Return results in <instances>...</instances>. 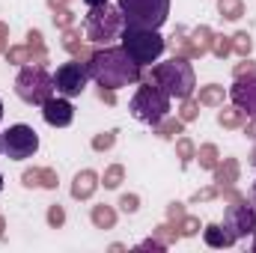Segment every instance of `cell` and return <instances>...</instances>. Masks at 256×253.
I'll return each mask as SVG.
<instances>
[{"label":"cell","mask_w":256,"mask_h":253,"mask_svg":"<svg viewBox=\"0 0 256 253\" xmlns=\"http://www.w3.org/2000/svg\"><path fill=\"white\" fill-rule=\"evenodd\" d=\"M86 66H90V78L98 86L122 90V86H134V84L143 80V68L122 51V45L120 48L104 45V48L92 51V57L86 60Z\"/></svg>","instance_id":"6da1fadb"},{"label":"cell","mask_w":256,"mask_h":253,"mask_svg":"<svg viewBox=\"0 0 256 253\" xmlns=\"http://www.w3.org/2000/svg\"><path fill=\"white\" fill-rule=\"evenodd\" d=\"M146 80H155V84H158L170 98H176V102L194 96V90H196L194 66H191V60H182V57H170V60H164V63H155L152 72L146 74Z\"/></svg>","instance_id":"7a4b0ae2"},{"label":"cell","mask_w":256,"mask_h":253,"mask_svg":"<svg viewBox=\"0 0 256 253\" xmlns=\"http://www.w3.org/2000/svg\"><path fill=\"white\" fill-rule=\"evenodd\" d=\"M122 39V51L134 63L140 66H152L158 63V57L167 51V39L158 33V30H143V27H122L120 33Z\"/></svg>","instance_id":"3957f363"},{"label":"cell","mask_w":256,"mask_h":253,"mask_svg":"<svg viewBox=\"0 0 256 253\" xmlns=\"http://www.w3.org/2000/svg\"><path fill=\"white\" fill-rule=\"evenodd\" d=\"M126 21H122V12L120 6H92L84 18V39L92 42V45H110L114 39H120Z\"/></svg>","instance_id":"277c9868"},{"label":"cell","mask_w":256,"mask_h":253,"mask_svg":"<svg viewBox=\"0 0 256 253\" xmlns=\"http://www.w3.org/2000/svg\"><path fill=\"white\" fill-rule=\"evenodd\" d=\"M128 110H131L134 120H140V122H146V126H155V122H161V120L170 114V96H167L155 80H143V84L137 86V92H134Z\"/></svg>","instance_id":"5b68a950"},{"label":"cell","mask_w":256,"mask_h":253,"mask_svg":"<svg viewBox=\"0 0 256 253\" xmlns=\"http://www.w3.org/2000/svg\"><path fill=\"white\" fill-rule=\"evenodd\" d=\"M54 74H48L45 66H21L18 78H15V96L24 102V104H45L51 96H54Z\"/></svg>","instance_id":"8992f818"},{"label":"cell","mask_w":256,"mask_h":253,"mask_svg":"<svg viewBox=\"0 0 256 253\" xmlns=\"http://www.w3.org/2000/svg\"><path fill=\"white\" fill-rule=\"evenodd\" d=\"M116 6L122 12L126 27L143 30H158L170 15V0H120Z\"/></svg>","instance_id":"52a82bcc"},{"label":"cell","mask_w":256,"mask_h":253,"mask_svg":"<svg viewBox=\"0 0 256 253\" xmlns=\"http://www.w3.org/2000/svg\"><path fill=\"white\" fill-rule=\"evenodd\" d=\"M90 84V66L78 57H72L68 63H63L57 72H54V90L57 96H66V98H74L86 90Z\"/></svg>","instance_id":"ba28073f"},{"label":"cell","mask_w":256,"mask_h":253,"mask_svg":"<svg viewBox=\"0 0 256 253\" xmlns=\"http://www.w3.org/2000/svg\"><path fill=\"white\" fill-rule=\"evenodd\" d=\"M3 152L12 161L33 158L39 152V134L33 131V126H24V122L9 126V131H3Z\"/></svg>","instance_id":"9c48e42d"},{"label":"cell","mask_w":256,"mask_h":253,"mask_svg":"<svg viewBox=\"0 0 256 253\" xmlns=\"http://www.w3.org/2000/svg\"><path fill=\"white\" fill-rule=\"evenodd\" d=\"M224 226H226L236 238L254 236L256 232V206L250 202V196L226 206V212H224Z\"/></svg>","instance_id":"30bf717a"},{"label":"cell","mask_w":256,"mask_h":253,"mask_svg":"<svg viewBox=\"0 0 256 253\" xmlns=\"http://www.w3.org/2000/svg\"><path fill=\"white\" fill-rule=\"evenodd\" d=\"M42 120L51 128H66V126H72V120H74V108H72V102L66 96H51L42 104Z\"/></svg>","instance_id":"8fae6325"},{"label":"cell","mask_w":256,"mask_h":253,"mask_svg":"<svg viewBox=\"0 0 256 253\" xmlns=\"http://www.w3.org/2000/svg\"><path fill=\"white\" fill-rule=\"evenodd\" d=\"M230 98H232V104L242 108L248 116H256V74L236 78V84L230 86Z\"/></svg>","instance_id":"7c38bea8"},{"label":"cell","mask_w":256,"mask_h":253,"mask_svg":"<svg viewBox=\"0 0 256 253\" xmlns=\"http://www.w3.org/2000/svg\"><path fill=\"white\" fill-rule=\"evenodd\" d=\"M167 48L173 51V57H182V60H200L202 57L200 48H196V42H194L191 30H185V27H176V33L170 36Z\"/></svg>","instance_id":"4fadbf2b"},{"label":"cell","mask_w":256,"mask_h":253,"mask_svg":"<svg viewBox=\"0 0 256 253\" xmlns=\"http://www.w3.org/2000/svg\"><path fill=\"white\" fill-rule=\"evenodd\" d=\"M102 188V176L96 173V170H80V173H74V179H72V196L74 200H92L96 196V190Z\"/></svg>","instance_id":"5bb4252c"},{"label":"cell","mask_w":256,"mask_h":253,"mask_svg":"<svg viewBox=\"0 0 256 253\" xmlns=\"http://www.w3.org/2000/svg\"><path fill=\"white\" fill-rule=\"evenodd\" d=\"M212 173H214V185H218V190L230 188V185L238 182V176H242V164H238L236 158H220L218 167H214Z\"/></svg>","instance_id":"9a60e30c"},{"label":"cell","mask_w":256,"mask_h":253,"mask_svg":"<svg viewBox=\"0 0 256 253\" xmlns=\"http://www.w3.org/2000/svg\"><path fill=\"white\" fill-rule=\"evenodd\" d=\"M202 242H206L208 248H218V250H220V248H232L238 238H236L224 224H206V226H202Z\"/></svg>","instance_id":"2e32d148"},{"label":"cell","mask_w":256,"mask_h":253,"mask_svg":"<svg viewBox=\"0 0 256 253\" xmlns=\"http://www.w3.org/2000/svg\"><path fill=\"white\" fill-rule=\"evenodd\" d=\"M244 122H248V114L242 108H236V104H220L218 108V126L220 128L238 131V128H244Z\"/></svg>","instance_id":"e0dca14e"},{"label":"cell","mask_w":256,"mask_h":253,"mask_svg":"<svg viewBox=\"0 0 256 253\" xmlns=\"http://www.w3.org/2000/svg\"><path fill=\"white\" fill-rule=\"evenodd\" d=\"M63 33V48L72 54V57H78V60H90L92 57V48H86L84 45V39H80V30H74V27H68V30H60Z\"/></svg>","instance_id":"ac0fdd59"},{"label":"cell","mask_w":256,"mask_h":253,"mask_svg":"<svg viewBox=\"0 0 256 253\" xmlns=\"http://www.w3.org/2000/svg\"><path fill=\"white\" fill-rule=\"evenodd\" d=\"M116 218H120L116 208L108 206V202H98V206L90 208V220H92L96 230H114V226H116Z\"/></svg>","instance_id":"d6986e66"},{"label":"cell","mask_w":256,"mask_h":253,"mask_svg":"<svg viewBox=\"0 0 256 253\" xmlns=\"http://www.w3.org/2000/svg\"><path fill=\"white\" fill-rule=\"evenodd\" d=\"M224 98H226V90H224L220 84H206V86H200V92H196L200 108H220Z\"/></svg>","instance_id":"ffe728a7"},{"label":"cell","mask_w":256,"mask_h":253,"mask_svg":"<svg viewBox=\"0 0 256 253\" xmlns=\"http://www.w3.org/2000/svg\"><path fill=\"white\" fill-rule=\"evenodd\" d=\"M152 131H155L161 140H176L179 134H185V122H182L179 116H170V114H167L161 122H155V126H152Z\"/></svg>","instance_id":"44dd1931"},{"label":"cell","mask_w":256,"mask_h":253,"mask_svg":"<svg viewBox=\"0 0 256 253\" xmlns=\"http://www.w3.org/2000/svg\"><path fill=\"white\" fill-rule=\"evenodd\" d=\"M6 63H12V66H30V63H36V54H33V48L24 42V45H9L6 48Z\"/></svg>","instance_id":"7402d4cb"},{"label":"cell","mask_w":256,"mask_h":253,"mask_svg":"<svg viewBox=\"0 0 256 253\" xmlns=\"http://www.w3.org/2000/svg\"><path fill=\"white\" fill-rule=\"evenodd\" d=\"M202 170H214L218 167V161H220V149L214 146V143H202V146H196V158H194Z\"/></svg>","instance_id":"603a6c76"},{"label":"cell","mask_w":256,"mask_h":253,"mask_svg":"<svg viewBox=\"0 0 256 253\" xmlns=\"http://www.w3.org/2000/svg\"><path fill=\"white\" fill-rule=\"evenodd\" d=\"M152 236H155L158 242H164L167 248H170V244H176V242L182 238V232H179V226H176L173 220H164V224H158V226L152 230Z\"/></svg>","instance_id":"cb8c5ba5"},{"label":"cell","mask_w":256,"mask_h":253,"mask_svg":"<svg viewBox=\"0 0 256 253\" xmlns=\"http://www.w3.org/2000/svg\"><path fill=\"white\" fill-rule=\"evenodd\" d=\"M218 12L224 21H238L244 15V0H218Z\"/></svg>","instance_id":"d4e9b609"},{"label":"cell","mask_w":256,"mask_h":253,"mask_svg":"<svg viewBox=\"0 0 256 253\" xmlns=\"http://www.w3.org/2000/svg\"><path fill=\"white\" fill-rule=\"evenodd\" d=\"M176 158H179L182 167H188L196 158V143H194L191 137H176Z\"/></svg>","instance_id":"484cf974"},{"label":"cell","mask_w":256,"mask_h":253,"mask_svg":"<svg viewBox=\"0 0 256 253\" xmlns=\"http://www.w3.org/2000/svg\"><path fill=\"white\" fill-rule=\"evenodd\" d=\"M194 42H196V48H200V54L206 57L208 51H212V39H214V30L208 27V24H200V27H194L191 30Z\"/></svg>","instance_id":"4316f807"},{"label":"cell","mask_w":256,"mask_h":253,"mask_svg":"<svg viewBox=\"0 0 256 253\" xmlns=\"http://www.w3.org/2000/svg\"><path fill=\"white\" fill-rule=\"evenodd\" d=\"M122 182H126V167H122V164H110V167L104 170V176H102L104 190H116Z\"/></svg>","instance_id":"83f0119b"},{"label":"cell","mask_w":256,"mask_h":253,"mask_svg":"<svg viewBox=\"0 0 256 253\" xmlns=\"http://www.w3.org/2000/svg\"><path fill=\"white\" fill-rule=\"evenodd\" d=\"M250 51H254V39H250V33H248V30L232 33V54H236V57H250Z\"/></svg>","instance_id":"f1b7e54d"},{"label":"cell","mask_w":256,"mask_h":253,"mask_svg":"<svg viewBox=\"0 0 256 253\" xmlns=\"http://www.w3.org/2000/svg\"><path fill=\"white\" fill-rule=\"evenodd\" d=\"M208 54H214L218 60H226V57L232 54V36L214 33V39H212V51H208Z\"/></svg>","instance_id":"f546056e"},{"label":"cell","mask_w":256,"mask_h":253,"mask_svg":"<svg viewBox=\"0 0 256 253\" xmlns=\"http://www.w3.org/2000/svg\"><path fill=\"white\" fill-rule=\"evenodd\" d=\"M176 116H179L182 122H194V120L200 116V102H196L194 96L182 98V102H179V110H176Z\"/></svg>","instance_id":"4dcf8cb0"},{"label":"cell","mask_w":256,"mask_h":253,"mask_svg":"<svg viewBox=\"0 0 256 253\" xmlns=\"http://www.w3.org/2000/svg\"><path fill=\"white\" fill-rule=\"evenodd\" d=\"M92 152H108V149H114L116 146V128H110V131H98L96 137H92Z\"/></svg>","instance_id":"1f68e13d"},{"label":"cell","mask_w":256,"mask_h":253,"mask_svg":"<svg viewBox=\"0 0 256 253\" xmlns=\"http://www.w3.org/2000/svg\"><path fill=\"white\" fill-rule=\"evenodd\" d=\"M176 226H179L182 238H194V236H200V230H202V226H200V218H194V214H185Z\"/></svg>","instance_id":"d6a6232c"},{"label":"cell","mask_w":256,"mask_h":253,"mask_svg":"<svg viewBox=\"0 0 256 253\" xmlns=\"http://www.w3.org/2000/svg\"><path fill=\"white\" fill-rule=\"evenodd\" d=\"M45 220H48V226L51 230H60L66 224V208L60 202H54V206H48V212H45Z\"/></svg>","instance_id":"836d02e7"},{"label":"cell","mask_w":256,"mask_h":253,"mask_svg":"<svg viewBox=\"0 0 256 253\" xmlns=\"http://www.w3.org/2000/svg\"><path fill=\"white\" fill-rule=\"evenodd\" d=\"M54 27L57 30H68V27H74V12L63 6V9H54Z\"/></svg>","instance_id":"e575fe53"},{"label":"cell","mask_w":256,"mask_h":253,"mask_svg":"<svg viewBox=\"0 0 256 253\" xmlns=\"http://www.w3.org/2000/svg\"><path fill=\"white\" fill-rule=\"evenodd\" d=\"M57 185H60V176H57V170H54V167H42V176H39V188L57 190Z\"/></svg>","instance_id":"d590c367"},{"label":"cell","mask_w":256,"mask_h":253,"mask_svg":"<svg viewBox=\"0 0 256 253\" xmlns=\"http://www.w3.org/2000/svg\"><path fill=\"white\" fill-rule=\"evenodd\" d=\"M116 206H120V212H126V214H137V208H140V196H137V194H122Z\"/></svg>","instance_id":"8d00e7d4"},{"label":"cell","mask_w":256,"mask_h":253,"mask_svg":"<svg viewBox=\"0 0 256 253\" xmlns=\"http://www.w3.org/2000/svg\"><path fill=\"white\" fill-rule=\"evenodd\" d=\"M248 74H256V63L250 57H242V63L232 66V78H248Z\"/></svg>","instance_id":"74e56055"},{"label":"cell","mask_w":256,"mask_h":253,"mask_svg":"<svg viewBox=\"0 0 256 253\" xmlns=\"http://www.w3.org/2000/svg\"><path fill=\"white\" fill-rule=\"evenodd\" d=\"M39 176H42V167H27L21 173V185L24 188H39Z\"/></svg>","instance_id":"f35d334b"},{"label":"cell","mask_w":256,"mask_h":253,"mask_svg":"<svg viewBox=\"0 0 256 253\" xmlns=\"http://www.w3.org/2000/svg\"><path fill=\"white\" fill-rule=\"evenodd\" d=\"M220 196V190H218V185H208V188H200L196 194L191 196V202H208V200H218Z\"/></svg>","instance_id":"ab89813d"},{"label":"cell","mask_w":256,"mask_h":253,"mask_svg":"<svg viewBox=\"0 0 256 253\" xmlns=\"http://www.w3.org/2000/svg\"><path fill=\"white\" fill-rule=\"evenodd\" d=\"M188 212H185V202H179V200H173L170 206H167V220H173V224H179L182 218H185Z\"/></svg>","instance_id":"60d3db41"},{"label":"cell","mask_w":256,"mask_h":253,"mask_svg":"<svg viewBox=\"0 0 256 253\" xmlns=\"http://www.w3.org/2000/svg\"><path fill=\"white\" fill-rule=\"evenodd\" d=\"M137 250H152V253H164V250H167V244H164V242H158V238L152 236V238H143V242L137 244Z\"/></svg>","instance_id":"b9f144b4"},{"label":"cell","mask_w":256,"mask_h":253,"mask_svg":"<svg viewBox=\"0 0 256 253\" xmlns=\"http://www.w3.org/2000/svg\"><path fill=\"white\" fill-rule=\"evenodd\" d=\"M220 196H224V202H238V200H248V194H242L236 185H230V188H220Z\"/></svg>","instance_id":"7bdbcfd3"},{"label":"cell","mask_w":256,"mask_h":253,"mask_svg":"<svg viewBox=\"0 0 256 253\" xmlns=\"http://www.w3.org/2000/svg\"><path fill=\"white\" fill-rule=\"evenodd\" d=\"M27 45H30V48H45L42 30H27Z\"/></svg>","instance_id":"ee69618b"},{"label":"cell","mask_w":256,"mask_h":253,"mask_svg":"<svg viewBox=\"0 0 256 253\" xmlns=\"http://www.w3.org/2000/svg\"><path fill=\"white\" fill-rule=\"evenodd\" d=\"M98 98L104 102V104H116V90H110V86H98Z\"/></svg>","instance_id":"f6af8a7d"},{"label":"cell","mask_w":256,"mask_h":253,"mask_svg":"<svg viewBox=\"0 0 256 253\" xmlns=\"http://www.w3.org/2000/svg\"><path fill=\"white\" fill-rule=\"evenodd\" d=\"M6 48H9V24L0 21V54H6Z\"/></svg>","instance_id":"bcb514c9"},{"label":"cell","mask_w":256,"mask_h":253,"mask_svg":"<svg viewBox=\"0 0 256 253\" xmlns=\"http://www.w3.org/2000/svg\"><path fill=\"white\" fill-rule=\"evenodd\" d=\"M244 134L250 140H256V116H250V122H244Z\"/></svg>","instance_id":"7dc6e473"},{"label":"cell","mask_w":256,"mask_h":253,"mask_svg":"<svg viewBox=\"0 0 256 253\" xmlns=\"http://www.w3.org/2000/svg\"><path fill=\"white\" fill-rule=\"evenodd\" d=\"M45 3H48V9L54 12V9H63V6H68L72 0H45Z\"/></svg>","instance_id":"c3c4849f"},{"label":"cell","mask_w":256,"mask_h":253,"mask_svg":"<svg viewBox=\"0 0 256 253\" xmlns=\"http://www.w3.org/2000/svg\"><path fill=\"white\" fill-rule=\"evenodd\" d=\"M84 3H86V6H90V9H92V6H104V3H108V0H84Z\"/></svg>","instance_id":"681fc988"},{"label":"cell","mask_w":256,"mask_h":253,"mask_svg":"<svg viewBox=\"0 0 256 253\" xmlns=\"http://www.w3.org/2000/svg\"><path fill=\"white\" fill-rule=\"evenodd\" d=\"M126 250V244H120V242H116V244H110V253H122Z\"/></svg>","instance_id":"f907efd6"},{"label":"cell","mask_w":256,"mask_h":253,"mask_svg":"<svg viewBox=\"0 0 256 253\" xmlns=\"http://www.w3.org/2000/svg\"><path fill=\"white\" fill-rule=\"evenodd\" d=\"M3 236H6V220L0 218V242H3Z\"/></svg>","instance_id":"816d5d0a"},{"label":"cell","mask_w":256,"mask_h":253,"mask_svg":"<svg viewBox=\"0 0 256 253\" xmlns=\"http://www.w3.org/2000/svg\"><path fill=\"white\" fill-rule=\"evenodd\" d=\"M250 202L256 206V182H254V188H250Z\"/></svg>","instance_id":"f5cc1de1"},{"label":"cell","mask_w":256,"mask_h":253,"mask_svg":"<svg viewBox=\"0 0 256 253\" xmlns=\"http://www.w3.org/2000/svg\"><path fill=\"white\" fill-rule=\"evenodd\" d=\"M250 167H256V146H254V152H250Z\"/></svg>","instance_id":"db71d44e"},{"label":"cell","mask_w":256,"mask_h":253,"mask_svg":"<svg viewBox=\"0 0 256 253\" xmlns=\"http://www.w3.org/2000/svg\"><path fill=\"white\" fill-rule=\"evenodd\" d=\"M250 248H254V253H256V232H254V244H250Z\"/></svg>","instance_id":"11a10c76"},{"label":"cell","mask_w":256,"mask_h":253,"mask_svg":"<svg viewBox=\"0 0 256 253\" xmlns=\"http://www.w3.org/2000/svg\"><path fill=\"white\" fill-rule=\"evenodd\" d=\"M0 152H3V134H0Z\"/></svg>","instance_id":"9f6ffc18"},{"label":"cell","mask_w":256,"mask_h":253,"mask_svg":"<svg viewBox=\"0 0 256 253\" xmlns=\"http://www.w3.org/2000/svg\"><path fill=\"white\" fill-rule=\"evenodd\" d=\"M0 120H3V102H0Z\"/></svg>","instance_id":"6f0895ef"},{"label":"cell","mask_w":256,"mask_h":253,"mask_svg":"<svg viewBox=\"0 0 256 253\" xmlns=\"http://www.w3.org/2000/svg\"><path fill=\"white\" fill-rule=\"evenodd\" d=\"M0 190H3V173H0Z\"/></svg>","instance_id":"680465c9"}]
</instances>
